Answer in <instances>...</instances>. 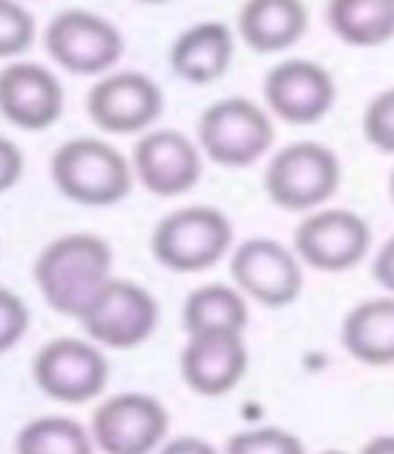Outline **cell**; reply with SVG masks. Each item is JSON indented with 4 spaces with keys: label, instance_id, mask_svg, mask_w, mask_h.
<instances>
[{
    "label": "cell",
    "instance_id": "6da1fadb",
    "mask_svg": "<svg viewBox=\"0 0 394 454\" xmlns=\"http://www.w3.org/2000/svg\"><path fill=\"white\" fill-rule=\"evenodd\" d=\"M111 260L114 254L100 236L68 233L43 247L33 278L54 311L79 319L111 278Z\"/></svg>",
    "mask_w": 394,
    "mask_h": 454
},
{
    "label": "cell",
    "instance_id": "7a4b0ae2",
    "mask_svg": "<svg viewBox=\"0 0 394 454\" xmlns=\"http://www.w3.org/2000/svg\"><path fill=\"white\" fill-rule=\"evenodd\" d=\"M51 182L68 200L89 208L117 206L133 190L130 160L100 138H71L51 154Z\"/></svg>",
    "mask_w": 394,
    "mask_h": 454
},
{
    "label": "cell",
    "instance_id": "3957f363",
    "mask_svg": "<svg viewBox=\"0 0 394 454\" xmlns=\"http://www.w3.org/2000/svg\"><path fill=\"white\" fill-rule=\"evenodd\" d=\"M233 249V224L213 206H184L162 216L151 233V254L176 273L213 268Z\"/></svg>",
    "mask_w": 394,
    "mask_h": 454
},
{
    "label": "cell",
    "instance_id": "277c9868",
    "mask_svg": "<svg viewBox=\"0 0 394 454\" xmlns=\"http://www.w3.org/2000/svg\"><path fill=\"white\" fill-rule=\"evenodd\" d=\"M341 160L316 141H295L278 149L265 168V192L284 211H313L341 187Z\"/></svg>",
    "mask_w": 394,
    "mask_h": 454
},
{
    "label": "cell",
    "instance_id": "5b68a950",
    "mask_svg": "<svg viewBox=\"0 0 394 454\" xmlns=\"http://www.w3.org/2000/svg\"><path fill=\"white\" fill-rule=\"evenodd\" d=\"M275 128L270 114L249 98L211 103L197 122L200 152L221 168H249L270 152Z\"/></svg>",
    "mask_w": 394,
    "mask_h": 454
},
{
    "label": "cell",
    "instance_id": "8992f818",
    "mask_svg": "<svg viewBox=\"0 0 394 454\" xmlns=\"http://www.w3.org/2000/svg\"><path fill=\"white\" fill-rule=\"evenodd\" d=\"M43 46L51 60L73 76H103L125 54L120 27L87 9L54 14L43 30Z\"/></svg>",
    "mask_w": 394,
    "mask_h": 454
},
{
    "label": "cell",
    "instance_id": "52a82bcc",
    "mask_svg": "<svg viewBox=\"0 0 394 454\" xmlns=\"http://www.w3.org/2000/svg\"><path fill=\"white\" fill-rule=\"evenodd\" d=\"M159 319L157 301L135 281L111 276L95 301L79 317L95 344L108 349H135L154 333Z\"/></svg>",
    "mask_w": 394,
    "mask_h": 454
},
{
    "label": "cell",
    "instance_id": "ba28073f",
    "mask_svg": "<svg viewBox=\"0 0 394 454\" xmlns=\"http://www.w3.org/2000/svg\"><path fill=\"white\" fill-rule=\"evenodd\" d=\"M373 244L370 224L349 208H321L308 214L295 231V252L303 265L321 273L357 268Z\"/></svg>",
    "mask_w": 394,
    "mask_h": 454
},
{
    "label": "cell",
    "instance_id": "9c48e42d",
    "mask_svg": "<svg viewBox=\"0 0 394 454\" xmlns=\"http://www.w3.org/2000/svg\"><path fill=\"white\" fill-rule=\"evenodd\" d=\"M162 106L159 84L141 71H108L87 95L89 120L111 136L146 133L159 120Z\"/></svg>",
    "mask_w": 394,
    "mask_h": 454
},
{
    "label": "cell",
    "instance_id": "30bf717a",
    "mask_svg": "<svg viewBox=\"0 0 394 454\" xmlns=\"http://www.w3.org/2000/svg\"><path fill=\"white\" fill-rule=\"evenodd\" d=\"M230 273L246 298L267 309H284L303 293V262L297 252L275 239L238 244L230 257Z\"/></svg>",
    "mask_w": 394,
    "mask_h": 454
},
{
    "label": "cell",
    "instance_id": "8fae6325",
    "mask_svg": "<svg viewBox=\"0 0 394 454\" xmlns=\"http://www.w3.org/2000/svg\"><path fill=\"white\" fill-rule=\"evenodd\" d=\"M33 379L43 395L60 403H87L108 384L103 352L81 338H54L35 355Z\"/></svg>",
    "mask_w": 394,
    "mask_h": 454
},
{
    "label": "cell",
    "instance_id": "7c38bea8",
    "mask_svg": "<svg viewBox=\"0 0 394 454\" xmlns=\"http://www.w3.org/2000/svg\"><path fill=\"white\" fill-rule=\"evenodd\" d=\"M267 111L287 125H316L335 106L332 74L305 57H290L273 66L262 82Z\"/></svg>",
    "mask_w": 394,
    "mask_h": 454
},
{
    "label": "cell",
    "instance_id": "4fadbf2b",
    "mask_svg": "<svg viewBox=\"0 0 394 454\" xmlns=\"http://www.w3.org/2000/svg\"><path fill=\"white\" fill-rule=\"evenodd\" d=\"M167 411L141 392L114 395L92 414V438L105 454H151L167 433Z\"/></svg>",
    "mask_w": 394,
    "mask_h": 454
},
{
    "label": "cell",
    "instance_id": "5bb4252c",
    "mask_svg": "<svg viewBox=\"0 0 394 454\" xmlns=\"http://www.w3.org/2000/svg\"><path fill=\"white\" fill-rule=\"evenodd\" d=\"M135 179L159 198L189 192L203 174V152L182 130H149L133 149Z\"/></svg>",
    "mask_w": 394,
    "mask_h": 454
},
{
    "label": "cell",
    "instance_id": "9a60e30c",
    "mask_svg": "<svg viewBox=\"0 0 394 454\" xmlns=\"http://www.w3.org/2000/svg\"><path fill=\"white\" fill-rule=\"evenodd\" d=\"M66 111L58 74L41 63L17 60L0 71V117L19 130H49Z\"/></svg>",
    "mask_w": 394,
    "mask_h": 454
},
{
    "label": "cell",
    "instance_id": "2e32d148",
    "mask_svg": "<svg viewBox=\"0 0 394 454\" xmlns=\"http://www.w3.org/2000/svg\"><path fill=\"white\" fill-rule=\"evenodd\" d=\"M249 365L241 333H197L182 352V376L203 397L228 395L238 387Z\"/></svg>",
    "mask_w": 394,
    "mask_h": 454
},
{
    "label": "cell",
    "instance_id": "e0dca14e",
    "mask_svg": "<svg viewBox=\"0 0 394 454\" xmlns=\"http://www.w3.org/2000/svg\"><path fill=\"white\" fill-rule=\"evenodd\" d=\"M236 57V33L224 22H197L187 27L167 51L174 74L187 84H213L230 71Z\"/></svg>",
    "mask_w": 394,
    "mask_h": 454
},
{
    "label": "cell",
    "instance_id": "ac0fdd59",
    "mask_svg": "<svg viewBox=\"0 0 394 454\" xmlns=\"http://www.w3.org/2000/svg\"><path fill=\"white\" fill-rule=\"evenodd\" d=\"M308 30L303 0H246L238 14V35L257 54L292 49Z\"/></svg>",
    "mask_w": 394,
    "mask_h": 454
},
{
    "label": "cell",
    "instance_id": "d6986e66",
    "mask_svg": "<svg viewBox=\"0 0 394 454\" xmlns=\"http://www.w3.org/2000/svg\"><path fill=\"white\" fill-rule=\"evenodd\" d=\"M346 352L365 365H394V295L354 306L341 327Z\"/></svg>",
    "mask_w": 394,
    "mask_h": 454
},
{
    "label": "cell",
    "instance_id": "ffe728a7",
    "mask_svg": "<svg viewBox=\"0 0 394 454\" xmlns=\"http://www.w3.org/2000/svg\"><path fill=\"white\" fill-rule=\"evenodd\" d=\"M327 25L357 49L389 43L394 38V0H327Z\"/></svg>",
    "mask_w": 394,
    "mask_h": 454
},
{
    "label": "cell",
    "instance_id": "44dd1931",
    "mask_svg": "<svg viewBox=\"0 0 394 454\" xmlns=\"http://www.w3.org/2000/svg\"><path fill=\"white\" fill-rule=\"evenodd\" d=\"M184 330L197 333H243L249 322L246 295L228 284H205L184 301Z\"/></svg>",
    "mask_w": 394,
    "mask_h": 454
},
{
    "label": "cell",
    "instance_id": "7402d4cb",
    "mask_svg": "<svg viewBox=\"0 0 394 454\" xmlns=\"http://www.w3.org/2000/svg\"><path fill=\"white\" fill-rule=\"evenodd\" d=\"M17 454H92V438L76 419L41 417L19 430Z\"/></svg>",
    "mask_w": 394,
    "mask_h": 454
},
{
    "label": "cell",
    "instance_id": "603a6c76",
    "mask_svg": "<svg viewBox=\"0 0 394 454\" xmlns=\"http://www.w3.org/2000/svg\"><path fill=\"white\" fill-rule=\"evenodd\" d=\"M35 43V17L19 0H0V60H14Z\"/></svg>",
    "mask_w": 394,
    "mask_h": 454
},
{
    "label": "cell",
    "instance_id": "cb8c5ba5",
    "mask_svg": "<svg viewBox=\"0 0 394 454\" xmlns=\"http://www.w3.org/2000/svg\"><path fill=\"white\" fill-rule=\"evenodd\" d=\"M228 454H305L297 435L281 427H254L228 441Z\"/></svg>",
    "mask_w": 394,
    "mask_h": 454
},
{
    "label": "cell",
    "instance_id": "d4e9b609",
    "mask_svg": "<svg viewBox=\"0 0 394 454\" xmlns=\"http://www.w3.org/2000/svg\"><path fill=\"white\" fill-rule=\"evenodd\" d=\"M362 133L370 146L383 154H394V87L378 92L365 114H362Z\"/></svg>",
    "mask_w": 394,
    "mask_h": 454
},
{
    "label": "cell",
    "instance_id": "484cf974",
    "mask_svg": "<svg viewBox=\"0 0 394 454\" xmlns=\"http://www.w3.org/2000/svg\"><path fill=\"white\" fill-rule=\"evenodd\" d=\"M27 325L30 314L25 301L9 287H0V355L19 344L22 335L27 333Z\"/></svg>",
    "mask_w": 394,
    "mask_h": 454
},
{
    "label": "cell",
    "instance_id": "4316f807",
    "mask_svg": "<svg viewBox=\"0 0 394 454\" xmlns=\"http://www.w3.org/2000/svg\"><path fill=\"white\" fill-rule=\"evenodd\" d=\"M22 174H25V154H22V149L14 141L0 136V195L14 190L19 184Z\"/></svg>",
    "mask_w": 394,
    "mask_h": 454
},
{
    "label": "cell",
    "instance_id": "83f0119b",
    "mask_svg": "<svg viewBox=\"0 0 394 454\" xmlns=\"http://www.w3.org/2000/svg\"><path fill=\"white\" fill-rule=\"evenodd\" d=\"M373 278L378 281V287H383L389 295H394V236L381 244L373 260Z\"/></svg>",
    "mask_w": 394,
    "mask_h": 454
},
{
    "label": "cell",
    "instance_id": "f1b7e54d",
    "mask_svg": "<svg viewBox=\"0 0 394 454\" xmlns=\"http://www.w3.org/2000/svg\"><path fill=\"white\" fill-rule=\"evenodd\" d=\"M157 454H216V449L211 443H205L203 438H174L171 443H165Z\"/></svg>",
    "mask_w": 394,
    "mask_h": 454
},
{
    "label": "cell",
    "instance_id": "f546056e",
    "mask_svg": "<svg viewBox=\"0 0 394 454\" xmlns=\"http://www.w3.org/2000/svg\"><path fill=\"white\" fill-rule=\"evenodd\" d=\"M359 454H394V435H375L362 446Z\"/></svg>",
    "mask_w": 394,
    "mask_h": 454
},
{
    "label": "cell",
    "instance_id": "4dcf8cb0",
    "mask_svg": "<svg viewBox=\"0 0 394 454\" xmlns=\"http://www.w3.org/2000/svg\"><path fill=\"white\" fill-rule=\"evenodd\" d=\"M389 195H391V203H394V170H391V179H389Z\"/></svg>",
    "mask_w": 394,
    "mask_h": 454
},
{
    "label": "cell",
    "instance_id": "1f68e13d",
    "mask_svg": "<svg viewBox=\"0 0 394 454\" xmlns=\"http://www.w3.org/2000/svg\"><path fill=\"white\" fill-rule=\"evenodd\" d=\"M138 4H167V0H138Z\"/></svg>",
    "mask_w": 394,
    "mask_h": 454
},
{
    "label": "cell",
    "instance_id": "d6a6232c",
    "mask_svg": "<svg viewBox=\"0 0 394 454\" xmlns=\"http://www.w3.org/2000/svg\"><path fill=\"white\" fill-rule=\"evenodd\" d=\"M321 454H346V451H337V449H329V451H321Z\"/></svg>",
    "mask_w": 394,
    "mask_h": 454
}]
</instances>
